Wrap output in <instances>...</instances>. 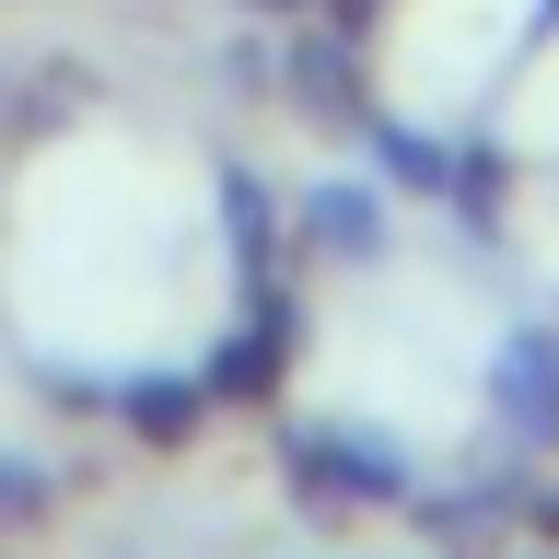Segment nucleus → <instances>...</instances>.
<instances>
[{
  "mask_svg": "<svg viewBox=\"0 0 559 559\" xmlns=\"http://www.w3.org/2000/svg\"><path fill=\"white\" fill-rule=\"evenodd\" d=\"M47 513V478H35L24 454H0V524H35Z\"/></svg>",
  "mask_w": 559,
  "mask_h": 559,
  "instance_id": "1",
  "label": "nucleus"
}]
</instances>
